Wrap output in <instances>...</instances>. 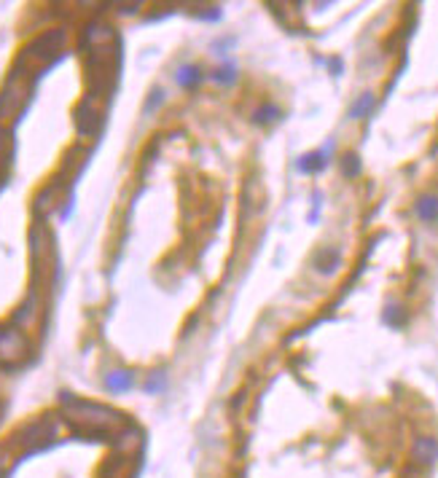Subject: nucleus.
I'll use <instances>...</instances> for the list:
<instances>
[{
  "label": "nucleus",
  "mask_w": 438,
  "mask_h": 478,
  "mask_svg": "<svg viewBox=\"0 0 438 478\" xmlns=\"http://www.w3.org/2000/svg\"><path fill=\"white\" fill-rule=\"evenodd\" d=\"M146 387H148V392H156V390H162V387H164V374H156V376H153V379H151Z\"/></svg>",
  "instance_id": "nucleus-19"
},
{
  "label": "nucleus",
  "mask_w": 438,
  "mask_h": 478,
  "mask_svg": "<svg viewBox=\"0 0 438 478\" xmlns=\"http://www.w3.org/2000/svg\"><path fill=\"white\" fill-rule=\"evenodd\" d=\"M62 414L83 435H111L127 425V416L118 414L111 406H102L95 400H81L70 392H62Z\"/></svg>",
  "instance_id": "nucleus-1"
},
{
  "label": "nucleus",
  "mask_w": 438,
  "mask_h": 478,
  "mask_svg": "<svg viewBox=\"0 0 438 478\" xmlns=\"http://www.w3.org/2000/svg\"><path fill=\"white\" fill-rule=\"evenodd\" d=\"M414 215L420 218L425 226L438 224V193H422L414 202Z\"/></svg>",
  "instance_id": "nucleus-10"
},
{
  "label": "nucleus",
  "mask_w": 438,
  "mask_h": 478,
  "mask_svg": "<svg viewBox=\"0 0 438 478\" xmlns=\"http://www.w3.org/2000/svg\"><path fill=\"white\" fill-rule=\"evenodd\" d=\"M0 177H3V175H0Z\"/></svg>",
  "instance_id": "nucleus-21"
},
{
  "label": "nucleus",
  "mask_w": 438,
  "mask_h": 478,
  "mask_svg": "<svg viewBox=\"0 0 438 478\" xmlns=\"http://www.w3.org/2000/svg\"><path fill=\"white\" fill-rule=\"evenodd\" d=\"M27 78H22L17 73H11V78L6 81V86L0 89V124L17 118L25 102H27Z\"/></svg>",
  "instance_id": "nucleus-5"
},
{
  "label": "nucleus",
  "mask_w": 438,
  "mask_h": 478,
  "mask_svg": "<svg viewBox=\"0 0 438 478\" xmlns=\"http://www.w3.org/2000/svg\"><path fill=\"white\" fill-rule=\"evenodd\" d=\"M30 357V339L27 334L11 325H0V368H17Z\"/></svg>",
  "instance_id": "nucleus-4"
},
{
  "label": "nucleus",
  "mask_w": 438,
  "mask_h": 478,
  "mask_svg": "<svg viewBox=\"0 0 438 478\" xmlns=\"http://www.w3.org/2000/svg\"><path fill=\"white\" fill-rule=\"evenodd\" d=\"M331 151H334V143H328L325 148H317V151H309V153H304L301 159L296 161V170L304 172V175L320 172V170L328 167V161H331Z\"/></svg>",
  "instance_id": "nucleus-8"
},
{
  "label": "nucleus",
  "mask_w": 438,
  "mask_h": 478,
  "mask_svg": "<svg viewBox=\"0 0 438 478\" xmlns=\"http://www.w3.org/2000/svg\"><path fill=\"white\" fill-rule=\"evenodd\" d=\"M67 46V30L65 27H54V30L41 32L35 41H30L27 46L22 48L17 64L11 73H17L22 78H27V73H35L46 64L57 62L62 57V51Z\"/></svg>",
  "instance_id": "nucleus-2"
},
{
  "label": "nucleus",
  "mask_w": 438,
  "mask_h": 478,
  "mask_svg": "<svg viewBox=\"0 0 438 478\" xmlns=\"http://www.w3.org/2000/svg\"><path fill=\"white\" fill-rule=\"evenodd\" d=\"M280 118H282V111L277 108L275 102H264V105H259L253 111V124H259V127H269V124H275Z\"/></svg>",
  "instance_id": "nucleus-15"
},
{
  "label": "nucleus",
  "mask_w": 438,
  "mask_h": 478,
  "mask_svg": "<svg viewBox=\"0 0 438 478\" xmlns=\"http://www.w3.org/2000/svg\"><path fill=\"white\" fill-rule=\"evenodd\" d=\"M339 170H341V175L344 177H357L360 175V170H363V164H360V156L357 153H344L339 159Z\"/></svg>",
  "instance_id": "nucleus-17"
},
{
  "label": "nucleus",
  "mask_w": 438,
  "mask_h": 478,
  "mask_svg": "<svg viewBox=\"0 0 438 478\" xmlns=\"http://www.w3.org/2000/svg\"><path fill=\"white\" fill-rule=\"evenodd\" d=\"M312 266H315V271L317 274H323V277H331V274H336V271L341 269V253L339 247H320L317 253H315V258H312Z\"/></svg>",
  "instance_id": "nucleus-9"
},
{
  "label": "nucleus",
  "mask_w": 438,
  "mask_h": 478,
  "mask_svg": "<svg viewBox=\"0 0 438 478\" xmlns=\"http://www.w3.org/2000/svg\"><path fill=\"white\" fill-rule=\"evenodd\" d=\"M57 432H60V422H57L51 414H43V416H38V419L25 422V425L14 432V441H11V444L19 446L22 451H27V454H33V451H41V449H46L49 444H54Z\"/></svg>",
  "instance_id": "nucleus-3"
},
{
  "label": "nucleus",
  "mask_w": 438,
  "mask_h": 478,
  "mask_svg": "<svg viewBox=\"0 0 438 478\" xmlns=\"http://www.w3.org/2000/svg\"><path fill=\"white\" fill-rule=\"evenodd\" d=\"M175 78H178L180 89L191 92V89H196V86H199L202 81L207 78V76L202 73V67H199V64H180L178 73H175Z\"/></svg>",
  "instance_id": "nucleus-13"
},
{
  "label": "nucleus",
  "mask_w": 438,
  "mask_h": 478,
  "mask_svg": "<svg viewBox=\"0 0 438 478\" xmlns=\"http://www.w3.org/2000/svg\"><path fill=\"white\" fill-rule=\"evenodd\" d=\"M162 102H164V92H162V89H153V92L148 95V100H146V113L156 111Z\"/></svg>",
  "instance_id": "nucleus-18"
},
{
  "label": "nucleus",
  "mask_w": 438,
  "mask_h": 478,
  "mask_svg": "<svg viewBox=\"0 0 438 478\" xmlns=\"http://www.w3.org/2000/svg\"><path fill=\"white\" fill-rule=\"evenodd\" d=\"M374 108H376V95L374 92H363V95L355 97V102L350 105V121H366L369 116L374 113Z\"/></svg>",
  "instance_id": "nucleus-12"
},
{
  "label": "nucleus",
  "mask_w": 438,
  "mask_h": 478,
  "mask_svg": "<svg viewBox=\"0 0 438 478\" xmlns=\"http://www.w3.org/2000/svg\"><path fill=\"white\" fill-rule=\"evenodd\" d=\"M411 463L420 467H430L438 463V438L436 435H417L411 444Z\"/></svg>",
  "instance_id": "nucleus-7"
},
{
  "label": "nucleus",
  "mask_w": 438,
  "mask_h": 478,
  "mask_svg": "<svg viewBox=\"0 0 438 478\" xmlns=\"http://www.w3.org/2000/svg\"><path fill=\"white\" fill-rule=\"evenodd\" d=\"M102 124V108H100L97 97H83L76 108V129L81 137H95Z\"/></svg>",
  "instance_id": "nucleus-6"
},
{
  "label": "nucleus",
  "mask_w": 438,
  "mask_h": 478,
  "mask_svg": "<svg viewBox=\"0 0 438 478\" xmlns=\"http://www.w3.org/2000/svg\"><path fill=\"white\" fill-rule=\"evenodd\" d=\"M382 320L388 322L390 328H404L406 322H409V312H406V306H401V303L390 301L385 306V312H382Z\"/></svg>",
  "instance_id": "nucleus-16"
},
{
  "label": "nucleus",
  "mask_w": 438,
  "mask_h": 478,
  "mask_svg": "<svg viewBox=\"0 0 438 478\" xmlns=\"http://www.w3.org/2000/svg\"><path fill=\"white\" fill-rule=\"evenodd\" d=\"M207 78H210L212 83H218V86H234L237 78H240V73H237V64L224 62V64H218L215 70H210Z\"/></svg>",
  "instance_id": "nucleus-14"
},
{
  "label": "nucleus",
  "mask_w": 438,
  "mask_h": 478,
  "mask_svg": "<svg viewBox=\"0 0 438 478\" xmlns=\"http://www.w3.org/2000/svg\"><path fill=\"white\" fill-rule=\"evenodd\" d=\"M132 387H135V374L127 371V368H118V371L105 374V390H108V392L121 395V392H130Z\"/></svg>",
  "instance_id": "nucleus-11"
},
{
  "label": "nucleus",
  "mask_w": 438,
  "mask_h": 478,
  "mask_svg": "<svg viewBox=\"0 0 438 478\" xmlns=\"http://www.w3.org/2000/svg\"><path fill=\"white\" fill-rule=\"evenodd\" d=\"M3 470H6V454L0 451V476H3Z\"/></svg>",
  "instance_id": "nucleus-20"
}]
</instances>
